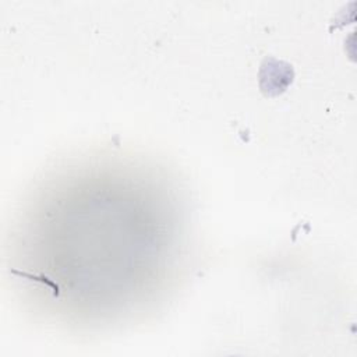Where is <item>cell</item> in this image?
<instances>
[{
    "label": "cell",
    "instance_id": "cell-1",
    "mask_svg": "<svg viewBox=\"0 0 357 357\" xmlns=\"http://www.w3.org/2000/svg\"><path fill=\"white\" fill-rule=\"evenodd\" d=\"M261 89L266 95H278L283 92L293 79L290 66L275 59H266L261 68Z\"/></svg>",
    "mask_w": 357,
    "mask_h": 357
}]
</instances>
